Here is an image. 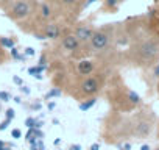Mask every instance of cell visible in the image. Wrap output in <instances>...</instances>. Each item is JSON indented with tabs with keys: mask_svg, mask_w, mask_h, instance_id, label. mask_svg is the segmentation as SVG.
Instances as JSON below:
<instances>
[{
	"mask_svg": "<svg viewBox=\"0 0 159 150\" xmlns=\"http://www.w3.org/2000/svg\"><path fill=\"white\" fill-rule=\"evenodd\" d=\"M67 30L62 27V24H59V21H50L47 24H44L41 27V30L38 33H34L33 36L38 39H50V41H58Z\"/></svg>",
	"mask_w": 159,
	"mask_h": 150,
	"instance_id": "cell-8",
	"label": "cell"
},
{
	"mask_svg": "<svg viewBox=\"0 0 159 150\" xmlns=\"http://www.w3.org/2000/svg\"><path fill=\"white\" fill-rule=\"evenodd\" d=\"M47 106H48V110H53V108L56 106V103H55V102H50V103H48Z\"/></svg>",
	"mask_w": 159,
	"mask_h": 150,
	"instance_id": "cell-34",
	"label": "cell"
},
{
	"mask_svg": "<svg viewBox=\"0 0 159 150\" xmlns=\"http://www.w3.org/2000/svg\"><path fill=\"white\" fill-rule=\"evenodd\" d=\"M36 52H34V49L33 47H25V50H24V55L25 56H33Z\"/></svg>",
	"mask_w": 159,
	"mask_h": 150,
	"instance_id": "cell-22",
	"label": "cell"
},
{
	"mask_svg": "<svg viewBox=\"0 0 159 150\" xmlns=\"http://www.w3.org/2000/svg\"><path fill=\"white\" fill-rule=\"evenodd\" d=\"M59 142H61V139H59V138H58V139H55V142H53V144H55V145H58V144H59Z\"/></svg>",
	"mask_w": 159,
	"mask_h": 150,
	"instance_id": "cell-38",
	"label": "cell"
},
{
	"mask_svg": "<svg viewBox=\"0 0 159 150\" xmlns=\"http://www.w3.org/2000/svg\"><path fill=\"white\" fill-rule=\"evenodd\" d=\"M94 31H95V27H94V24H92L91 21L78 22V24H75V27L72 28V33L76 36V39L81 42L84 47L89 44V41H91Z\"/></svg>",
	"mask_w": 159,
	"mask_h": 150,
	"instance_id": "cell-9",
	"label": "cell"
},
{
	"mask_svg": "<svg viewBox=\"0 0 159 150\" xmlns=\"http://www.w3.org/2000/svg\"><path fill=\"white\" fill-rule=\"evenodd\" d=\"M157 94H159V82H157Z\"/></svg>",
	"mask_w": 159,
	"mask_h": 150,
	"instance_id": "cell-42",
	"label": "cell"
},
{
	"mask_svg": "<svg viewBox=\"0 0 159 150\" xmlns=\"http://www.w3.org/2000/svg\"><path fill=\"white\" fill-rule=\"evenodd\" d=\"M7 144H5V141H2V139H0V147H5Z\"/></svg>",
	"mask_w": 159,
	"mask_h": 150,
	"instance_id": "cell-39",
	"label": "cell"
},
{
	"mask_svg": "<svg viewBox=\"0 0 159 150\" xmlns=\"http://www.w3.org/2000/svg\"><path fill=\"white\" fill-rule=\"evenodd\" d=\"M34 124H36V117H27L24 125H25L27 128H34Z\"/></svg>",
	"mask_w": 159,
	"mask_h": 150,
	"instance_id": "cell-19",
	"label": "cell"
},
{
	"mask_svg": "<svg viewBox=\"0 0 159 150\" xmlns=\"http://www.w3.org/2000/svg\"><path fill=\"white\" fill-rule=\"evenodd\" d=\"M140 150H150V145H147V144H145V145H142V147H140Z\"/></svg>",
	"mask_w": 159,
	"mask_h": 150,
	"instance_id": "cell-35",
	"label": "cell"
},
{
	"mask_svg": "<svg viewBox=\"0 0 159 150\" xmlns=\"http://www.w3.org/2000/svg\"><path fill=\"white\" fill-rule=\"evenodd\" d=\"M16 117V111L13 110V108H8L7 111H5V119H10V120H13Z\"/></svg>",
	"mask_w": 159,
	"mask_h": 150,
	"instance_id": "cell-20",
	"label": "cell"
},
{
	"mask_svg": "<svg viewBox=\"0 0 159 150\" xmlns=\"http://www.w3.org/2000/svg\"><path fill=\"white\" fill-rule=\"evenodd\" d=\"M129 56L134 64L148 67L159 58V39L154 36H143L129 49Z\"/></svg>",
	"mask_w": 159,
	"mask_h": 150,
	"instance_id": "cell-2",
	"label": "cell"
},
{
	"mask_svg": "<svg viewBox=\"0 0 159 150\" xmlns=\"http://www.w3.org/2000/svg\"><path fill=\"white\" fill-rule=\"evenodd\" d=\"M151 133V122L147 119H137L131 125V134L136 138H147Z\"/></svg>",
	"mask_w": 159,
	"mask_h": 150,
	"instance_id": "cell-11",
	"label": "cell"
},
{
	"mask_svg": "<svg viewBox=\"0 0 159 150\" xmlns=\"http://www.w3.org/2000/svg\"><path fill=\"white\" fill-rule=\"evenodd\" d=\"M38 64H41V66H48V61H47V53H42V55L39 56Z\"/></svg>",
	"mask_w": 159,
	"mask_h": 150,
	"instance_id": "cell-21",
	"label": "cell"
},
{
	"mask_svg": "<svg viewBox=\"0 0 159 150\" xmlns=\"http://www.w3.org/2000/svg\"><path fill=\"white\" fill-rule=\"evenodd\" d=\"M14 102H16V103H20L22 100H20V97H14Z\"/></svg>",
	"mask_w": 159,
	"mask_h": 150,
	"instance_id": "cell-37",
	"label": "cell"
},
{
	"mask_svg": "<svg viewBox=\"0 0 159 150\" xmlns=\"http://www.w3.org/2000/svg\"><path fill=\"white\" fill-rule=\"evenodd\" d=\"M75 72L80 78L81 77H88V75H92L95 72V64L92 59L88 58H81L75 63Z\"/></svg>",
	"mask_w": 159,
	"mask_h": 150,
	"instance_id": "cell-10",
	"label": "cell"
},
{
	"mask_svg": "<svg viewBox=\"0 0 159 150\" xmlns=\"http://www.w3.org/2000/svg\"><path fill=\"white\" fill-rule=\"evenodd\" d=\"M10 58L11 59H16V61H25V55L24 53H19V50L16 49V47H13L11 50H10Z\"/></svg>",
	"mask_w": 159,
	"mask_h": 150,
	"instance_id": "cell-16",
	"label": "cell"
},
{
	"mask_svg": "<svg viewBox=\"0 0 159 150\" xmlns=\"http://www.w3.org/2000/svg\"><path fill=\"white\" fill-rule=\"evenodd\" d=\"M97 96L95 97H88V99H83V100H80V103H78V108H80V111H88V110H91L95 103H97Z\"/></svg>",
	"mask_w": 159,
	"mask_h": 150,
	"instance_id": "cell-12",
	"label": "cell"
},
{
	"mask_svg": "<svg viewBox=\"0 0 159 150\" xmlns=\"http://www.w3.org/2000/svg\"><path fill=\"white\" fill-rule=\"evenodd\" d=\"M122 0H103V5H102V11H117L119 5H120Z\"/></svg>",
	"mask_w": 159,
	"mask_h": 150,
	"instance_id": "cell-13",
	"label": "cell"
},
{
	"mask_svg": "<svg viewBox=\"0 0 159 150\" xmlns=\"http://www.w3.org/2000/svg\"><path fill=\"white\" fill-rule=\"evenodd\" d=\"M154 150H159V147H156V148H154Z\"/></svg>",
	"mask_w": 159,
	"mask_h": 150,
	"instance_id": "cell-43",
	"label": "cell"
},
{
	"mask_svg": "<svg viewBox=\"0 0 159 150\" xmlns=\"http://www.w3.org/2000/svg\"><path fill=\"white\" fill-rule=\"evenodd\" d=\"M102 86H103L102 77H100L98 73H97V75L92 73V75H88V77H81V78H80V82H78V85H76V91L72 92V94H75V96L80 97V99L95 97V96L100 92Z\"/></svg>",
	"mask_w": 159,
	"mask_h": 150,
	"instance_id": "cell-5",
	"label": "cell"
},
{
	"mask_svg": "<svg viewBox=\"0 0 159 150\" xmlns=\"http://www.w3.org/2000/svg\"><path fill=\"white\" fill-rule=\"evenodd\" d=\"M112 105L116 110L119 111H129L136 106L140 105V96L137 92H134L133 89H128V88H122L120 91L116 92V96L112 97Z\"/></svg>",
	"mask_w": 159,
	"mask_h": 150,
	"instance_id": "cell-6",
	"label": "cell"
},
{
	"mask_svg": "<svg viewBox=\"0 0 159 150\" xmlns=\"http://www.w3.org/2000/svg\"><path fill=\"white\" fill-rule=\"evenodd\" d=\"M11 100V94L8 91H0V102H10Z\"/></svg>",
	"mask_w": 159,
	"mask_h": 150,
	"instance_id": "cell-18",
	"label": "cell"
},
{
	"mask_svg": "<svg viewBox=\"0 0 159 150\" xmlns=\"http://www.w3.org/2000/svg\"><path fill=\"white\" fill-rule=\"evenodd\" d=\"M20 91H22V92H24V94H27V96H28V94H30V89H28V88H27V86H24V85H22V86H20Z\"/></svg>",
	"mask_w": 159,
	"mask_h": 150,
	"instance_id": "cell-31",
	"label": "cell"
},
{
	"mask_svg": "<svg viewBox=\"0 0 159 150\" xmlns=\"http://www.w3.org/2000/svg\"><path fill=\"white\" fill-rule=\"evenodd\" d=\"M112 41H114V24H106L103 27L95 28L89 44L86 45V50L88 53H95V55L105 53L109 50Z\"/></svg>",
	"mask_w": 159,
	"mask_h": 150,
	"instance_id": "cell-3",
	"label": "cell"
},
{
	"mask_svg": "<svg viewBox=\"0 0 159 150\" xmlns=\"http://www.w3.org/2000/svg\"><path fill=\"white\" fill-rule=\"evenodd\" d=\"M59 49L64 52V53H69L72 56H81L84 55L86 52V47L76 39V36L72 33V31H66L61 38H59Z\"/></svg>",
	"mask_w": 159,
	"mask_h": 150,
	"instance_id": "cell-7",
	"label": "cell"
},
{
	"mask_svg": "<svg viewBox=\"0 0 159 150\" xmlns=\"http://www.w3.org/2000/svg\"><path fill=\"white\" fill-rule=\"evenodd\" d=\"M38 5L39 0H8L2 3V8L5 16L16 22L22 31L34 35L39 31V24L36 19Z\"/></svg>",
	"mask_w": 159,
	"mask_h": 150,
	"instance_id": "cell-1",
	"label": "cell"
},
{
	"mask_svg": "<svg viewBox=\"0 0 159 150\" xmlns=\"http://www.w3.org/2000/svg\"><path fill=\"white\" fill-rule=\"evenodd\" d=\"M62 96V89L61 88H52L47 94H45V100H52V99H55V97H61Z\"/></svg>",
	"mask_w": 159,
	"mask_h": 150,
	"instance_id": "cell-15",
	"label": "cell"
},
{
	"mask_svg": "<svg viewBox=\"0 0 159 150\" xmlns=\"http://www.w3.org/2000/svg\"><path fill=\"white\" fill-rule=\"evenodd\" d=\"M10 124H11V120L10 119H5L2 124H0V131H3V130H7L8 127H10Z\"/></svg>",
	"mask_w": 159,
	"mask_h": 150,
	"instance_id": "cell-23",
	"label": "cell"
},
{
	"mask_svg": "<svg viewBox=\"0 0 159 150\" xmlns=\"http://www.w3.org/2000/svg\"><path fill=\"white\" fill-rule=\"evenodd\" d=\"M42 125H44V122H42V120H38V119H36V124H34V128H42Z\"/></svg>",
	"mask_w": 159,
	"mask_h": 150,
	"instance_id": "cell-32",
	"label": "cell"
},
{
	"mask_svg": "<svg viewBox=\"0 0 159 150\" xmlns=\"http://www.w3.org/2000/svg\"><path fill=\"white\" fill-rule=\"evenodd\" d=\"M153 77L159 78V63H156L154 67H153Z\"/></svg>",
	"mask_w": 159,
	"mask_h": 150,
	"instance_id": "cell-26",
	"label": "cell"
},
{
	"mask_svg": "<svg viewBox=\"0 0 159 150\" xmlns=\"http://www.w3.org/2000/svg\"><path fill=\"white\" fill-rule=\"evenodd\" d=\"M69 150H81V145H80V144H72L69 147Z\"/></svg>",
	"mask_w": 159,
	"mask_h": 150,
	"instance_id": "cell-28",
	"label": "cell"
},
{
	"mask_svg": "<svg viewBox=\"0 0 159 150\" xmlns=\"http://www.w3.org/2000/svg\"><path fill=\"white\" fill-rule=\"evenodd\" d=\"M13 82H14L17 86H22V85H24V80H22L20 77H17V75H14V77H13Z\"/></svg>",
	"mask_w": 159,
	"mask_h": 150,
	"instance_id": "cell-27",
	"label": "cell"
},
{
	"mask_svg": "<svg viewBox=\"0 0 159 150\" xmlns=\"http://www.w3.org/2000/svg\"><path fill=\"white\" fill-rule=\"evenodd\" d=\"M16 38H7V36H0V45L5 50H11L13 47H16Z\"/></svg>",
	"mask_w": 159,
	"mask_h": 150,
	"instance_id": "cell-14",
	"label": "cell"
},
{
	"mask_svg": "<svg viewBox=\"0 0 159 150\" xmlns=\"http://www.w3.org/2000/svg\"><path fill=\"white\" fill-rule=\"evenodd\" d=\"M89 150H100V144H98V142H94V144L89 147Z\"/></svg>",
	"mask_w": 159,
	"mask_h": 150,
	"instance_id": "cell-29",
	"label": "cell"
},
{
	"mask_svg": "<svg viewBox=\"0 0 159 150\" xmlns=\"http://www.w3.org/2000/svg\"><path fill=\"white\" fill-rule=\"evenodd\" d=\"M11 136H13V138H14V139H19V138H20V136H22V131H20V130H19V128H14V130H13V131H11Z\"/></svg>",
	"mask_w": 159,
	"mask_h": 150,
	"instance_id": "cell-24",
	"label": "cell"
},
{
	"mask_svg": "<svg viewBox=\"0 0 159 150\" xmlns=\"http://www.w3.org/2000/svg\"><path fill=\"white\" fill-rule=\"evenodd\" d=\"M122 150H131V144H128V142H125V144L122 145Z\"/></svg>",
	"mask_w": 159,
	"mask_h": 150,
	"instance_id": "cell-33",
	"label": "cell"
},
{
	"mask_svg": "<svg viewBox=\"0 0 159 150\" xmlns=\"http://www.w3.org/2000/svg\"><path fill=\"white\" fill-rule=\"evenodd\" d=\"M30 108H31V110H36V111H39V110H41V103H39V102H38V103H33Z\"/></svg>",
	"mask_w": 159,
	"mask_h": 150,
	"instance_id": "cell-30",
	"label": "cell"
},
{
	"mask_svg": "<svg viewBox=\"0 0 159 150\" xmlns=\"http://www.w3.org/2000/svg\"><path fill=\"white\" fill-rule=\"evenodd\" d=\"M0 113H2V102H0Z\"/></svg>",
	"mask_w": 159,
	"mask_h": 150,
	"instance_id": "cell-41",
	"label": "cell"
},
{
	"mask_svg": "<svg viewBox=\"0 0 159 150\" xmlns=\"http://www.w3.org/2000/svg\"><path fill=\"white\" fill-rule=\"evenodd\" d=\"M50 3L53 5L58 21H64L67 24H75L76 19L80 17L84 11L83 5H84V0H50Z\"/></svg>",
	"mask_w": 159,
	"mask_h": 150,
	"instance_id": "cell-4",
	"label": "cell"
},
{
	"mask_svg": "<svg viewBox=\"0 0 159 150\" xmlns=\"http://www.w3.org/2000/svg\"><path fill=\"white\" fill-rule=\"evenodd\" d=\"M10 59V55L7 53V50L0 45V64H3V63H7Z\"/></svg>",
	"mask_w": 159,
	"mask_h": 150,
	"instance_id": "cell-17",
	"label": "cell"
},
{
	"mask_svg": "<svg viewBox=\"0 0 159 150\" xmlns=\"http://www.w3.org/2000/svg\"><path fill=\"white\" fill-rule=\"evenodd\" d=\"M0 150H11L10 145H5V147H0Z\"/></svg>",
	"mask_w": 159,
	"mask_h": 150,
	"instance_id": "cell-36",
	"label": "cell"
},
{
	"mask_svg": "<svg viewBox=\"0 0 159 150\" xmlns=\"http://www.w3.org/2000/svg\"><path fill=\"white\" fill-rule=\"evenodd\" d=\"M34 147H38L39 150H45V145H44V141H42V139H36Z\"/></svg>",
	"mask_w": 159,
	"mask_h": 150,
	"instance_id": "cell-25",
	"label": "cell"
},
{
	"mask_svg": "<svg viewBox=\"0 0 159 150\" xmlns=\"http://www.w3.org/2000/svg\"><path fill=\"white\" fill-rule=\"evenodd\" d=\"M31 150H39L38 147H34V145H31Z\"/></svg>",
	"mask_w": 159,
	"mask_h": 150,
	"instance_id": "cell-40",
	"label": "cell"
}]
</instances>
